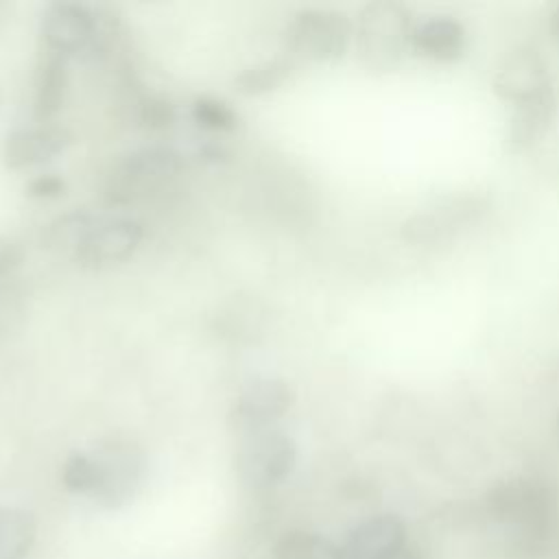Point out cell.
I'll list each match as a JSON object with an SVG mask.
<instances>
[{"mask_svg": "<svg viewBox=\"0 0 559 559\" xmlns=\"http://www.w3.org/2000/svg\"><path fill=\"white\" fill-rule=\"evenodd\" d=\"M485 502L513 550L539 555L550 546L559 524V498L550 483L537 476H511L496 483Z\"/></svg>", "mask_w": 559, "mask_h": 559, "instance_id": "6da1fadb", "label": "cell"}, {"mask_svg": "<svg viewBox=\"0 0 559 559\" xmlns=\"http://www.w3.org/2000/svg\"><path fill=\"white\" fill-rule=\"evenodd\" d=\"M411 9L397 0H371L360 7L354 22V50L360 66L373 74L395 72L413 35Z\"/></svg>", "mask_w": 559, "mask_h": 559, "instance_id": "7a4b0ae2", "label": "cell"}, {"mask_svg": "<svg viewBox=\"0 0 559 559\" xmlns=\"http://www.w3.org/2000/svg\"><path fill=\"white\" fill-rule=\"evenodd\" d=\"M282 46L295 63H336L354 46V22L338 9L304 7L286 20Z\"/></svg>", "mask_w": 559, "mask_h": 559, "instance_id": "3957f363", "label": "cell"}, {"mask_svg": "<svg viewBox=\"0 0 559 559\" xmlns=\"http://www.w3.org/2000/svg\"><path fill=\"white\" fill-rule=\"evenodd\" d=\"M96 485L92 500L105 509L129 504L142 489L148 472L144 448L131 437H107L92 450Z\"/></svg>", "mask_w": 559, "mask_h": 559, "instance_id": "277c9868", "label": "cell"}, {"mask_svg": "<svg viewBox=\"0 0 559 559\" xmlns=\"http://www.w3.org/2000/svg\"><path fill=\"white\" fill-rule=\"evenodd\" d=\"M107 26L96 9L83 2L59 0L50 2L39 17V41L44 52L61 59L94 52Z\"/></svg>", "mask_w": 559, "mask_h": 559, "instance_id": "5b68a950", "label": "cell"}, {"mask_svg": "<svg viewBox=\"0 0 559 559\" xmlns=\"http://www.w3.org/2000/svg\"><path fill=\"white\" fill-rule=\"evenodd\" d=\"M297 459L295 439L280 428H266L245 435L236 450V472L245 485L269 489L293 474Z\"/></svg>", "mask_w": 559, "mask_h": 559, "instance_id": "8992f818", "label": "cell"}, {"mask_svg": "<svg viewBox=\"0 0 559 559\" xmlns=\"http://www.w3.org/2000/svg\"><path fill=\"white\" fill-rule=\"evenodd\" d=\"M487 199L480 194H456L435 201L413 212L400 227L408 245H435L450 240L487 212Z\"/></svg>", "mask_w": 559, "mask_h": 559, "instance_id": "52a82bcc", "label": "cell"}, {"mask_svg": "<svg viewBox=\"0 0 559 559\" xmlns=\"http://www.w3.org/2000/svg\"><path fill=\"white\" fill-rule=\"evenodd\" d=\"M295 404V389L282 376L249 378L229 406V424L242 432H258L275 428Z\"/></svg>", "mask_w": 559, "mask_h": 559, "instance_id": "ba28073f", "label": "cell"}, {"mask_svg": "<svg viewBox=\"0 0 559 559\" xmlns=\"http://www.w3.org/2000/svg\"><path fill=\"white\" fill-rule=\"evenodd\" d=\"M142 240L144 225L138 218L127 214H100L72 260L85 269L114 266L133 258Z\"/></svg>", "mask_w": 559, "mask_h": 559, "instance_id": "9c48e42d", "label": "cell"}, {"mask_svg": "<svg viewBox=\"0 0 559 559\" xmlns=\"http://www.w3.org/2000/svg\"><path fill=\"white\" fill-rule=\"evenodd\" d=\"M72 142L74 135L68 127L52 120H35L4 135L0 157L9 170H31L63 155Z\"/></svg>", "mask_w": 559, "mask_h": 559, "instance_id": "30bf717a", "label": "cell"}, {"mask_svg": "<svg viewBox=\"0 0 559 559\" xmlns=\"http://www.w3.org/2000/svg\"><path fill=\"white\" fill-rule=\"evenodd\" d=\"M491 87L500 100L513 107L555 90L544 57L531 46H518L502 57L493 72Z\"/></svg>", "mask_w": 559, "mask_h": 559, "instance_id": "8fae6325", "label": "cell"}, {"mask_svg": "<svg viewBox=\"0 0 559 559\" xmlns=\"http://www.w3.org/2000/svg\"><path fill=\"white\" fill-rule=\"evenodd\" d=\"M186 166L183 153L173 146H140L127 153L111 173V197H131L135 190L166 181Z\"/></svg>", "mask_w": 559, "mask_h": 559, "instance_id": "7c38bea8", "label": "cell"}, {"mask_svg": "<svg viewBox=\"0 0 559 559\" xmlns=\"http://www.w3.org/2000/svg\"><path fill=\"white\" fill-rule=\"evenodd\" d=\"M408 546V533L395 513H378L356 524L338 544V559H393Z\"/></svg>", "mask_w": 559, "mask_h": 559, "instance_id": "4fadbf2b", "label": "cell"}, {"mask_svg": "<svg viewBox=\"0 0 559 559\" xmlns=\"http://www.w3.org/2000/svg\"><path fill=\"white\" fill-rule=\"evenodd\" d=\"M411 50L435 63H454L467 50V31L454 15H428L413 26Z\"/></svg>", "mask_w": 559, "mask_h": 559, "instance_id": "5bb4252c", "label": "cell"}, {"mask_svg": "<svg viewBox=\"0 0 559 559\" xmlns=\"http://www.w3.org/2000/svg\"><path fill=\"white\" fill-rule=\"evenodd\" d=\"M555 114H557L555 90H550L528 103L515 105L511 111L507 131H504V146L511 153L531 151L550 131Z\"/></svg>", "mask_w": 559, "mask_h": 559, "instance_id": "9a60e30c", "label": "cell"}, {"mask_svg": "<svg viewBox=\"0 0 559 559\" xmlns=\"http://www.w3.org/2000/svg\"><path fill=\"white\" fill-rule=\"evenodd\" d=\"M68 59L50 52H41L35 74H33V96L31 107L35 120H52V116L63 107L68 94Z\"/></svg>", "mask_w": 559, "mask_h": 559, "instance_id": "2e32d148", "label": "cell"}, {"mask_svg": "<svg viewBox=\"0 0 559 559\" xmlns=\"http://www.w3.org/2000/svg\"><path fill=\"white\" fill-rule=\"evenodd\" d=\"M98 216L100 214L90 212L85 207H72V210L55 216L44 227V234H41L44 247L55 253H66V255L74 258V253L83 245L85 236L90 234V229L94 227Z\"/></svg>", "mask_w": 559, "mask_h": 559, "instance_id": "e0dca14e", "label": "cell"}, {"mask_svg": "<svg viewBox=\"0 0 559 559\" xmlns=\"http://www.w3.org/2000/svg\"><path fill=\"white\" fill-rule=\"evenodd\" d=\"M295 66L297 63L286 55L255 61L251 66H245L234 76V87L238 94L249 96V98L266 96L271 92H277L293 76Z\"/></svg>", "mask_w": 559, "mask_h": 559, "instance_id": "ac0fdd59", "label": "cell"}, {"mask_svg": "<svg viewBox=\"0 0 559 559\" xmlns=\"http://www.w3.org/2000/svg\"><path fill=\"white\" fill-rule=\"evenodd\" d=\"M37 539V520L22 507L0 509V559H26Z\"/></svg>", "mask_w": 559, "mask_h": 559, "instance_id": "d6986e66", "label": "cell"}, {"mask_svg": "<svg viewBox=\"0 0 559 559\" xmlns=\"http://www.w3.org/2000/svg\"><path fill=\"white\" fill-rule=\"evenodd\" d=\"M192 122L207 133H231L240 127V114L225 98L201 94L190 103Z\"/></svg>", "mask_w": 559, "mask_h": 559, "instance_id": "ffe728a7", "label": "cell"}, {"mask_svg": "<svg viewBox=\"0 0 559 559\" xmlns=\"http://www.w3.org/2000/svg\"><path fill=\"white\" fill-rule=\"evenodd\" d=\"M275 559H338V546L312 531H288L273 546Z\"/></svg>", "mask_w": 559, "mask_h": 559, "instance_id": "44dd1931", "label": "cell"}, {"mask_svg": "<svg viewBox=\"0 0 559 559\" xmlns=\"http://www.w3.org/2000/svg\"><path fill=\"white\" fill-rule=\"evenodd\" d=\"M61 485L76 496H92L96 485V465L90 450L72 452L61 465Z\"/></svg>", "mask_w": 559, "mask_h": 559, "instance_id": "7402d4cb", "label": "cell"}, {"mask_svg": "<svg viewBox=\"0 0 559 559\" xmlns=\"http://www.w3.org/2000/svg\"><path fill=\"white\" fill-rule=\"evenodd\" d=\"M26 192L33 199H44V201L59 199L66 192V179L57 173H41L28 181Z\"/></svg>", "mask_w": 559, "mask_h": 559, "instance_id": "603a6c76", "label": "cell"}, {"mask_svg": "<svg viewBox=\"0 0 559 559\" xmlns=\"http://www.w3.org/2000/svg\"><path fill=\"white\" fill-rule=\"evenodd\" d=\"M175 120V107L166 98H148L142 107V122L148 129H166Z\"/></svg>", "mask_w": 559, "mask_h": 559, "instance_id": "cb8c5ba5", "label": "cell"}, {"mask_svg": "<svg viewBox=\"0 0 559 559\" xmlns=\"http://www.w3.org/2000/svg\"><path fill=\"white\" fill-rule=\"evenodd\" d=\"M20 249L13 242L0 240V280L20 264Z\"/></svg>", "mask_w": 559, "mask_h": 559, "instance_id": "d4e9b609", "label": "cell"}, {"mask_svg": "<svg viewBox=\"0 0 559 559\" xmlns=\"http://www.w3.org/2000/svg\"><path fill=\"white\" fill-rule=\"evenodd\" d=\"M548 26H550V33L555 35V39H559V4L552 7V11L548 15Z\"/></svg>", "mask_w": 559, "mask_h": 559, "instance_id": "484cf974", "label": "cell"}, {"mask_svg": "<svg viewBox=\"0 0 559 559\" xmlns=\"http://www.w3.org/2000/svg\"><path fill=\"white\" fill-rule=\"evenodd\" d=\"M393 559H421V555H419V552L408 544V546H404V548H402Z\"/></svg>", "mask_w": 559, "mask_h": 559, "instance_id": "4316f807", "label": "cell"}, {"mask_svg": "<svg viewBox=\"0 0 559 559\" xmlns=\"http://www.w3.org/2000/svg\"><path fill=\"white\" fill-rule=\"evenodd\" d=\"M552 432H555V439H557V443H559V411H557V415H555V424H552Z\"/></svg>", "mask_w": 559, "mask_h": 559, "instance_id": "83f0119b", "label": "cell"}]
</instances>
